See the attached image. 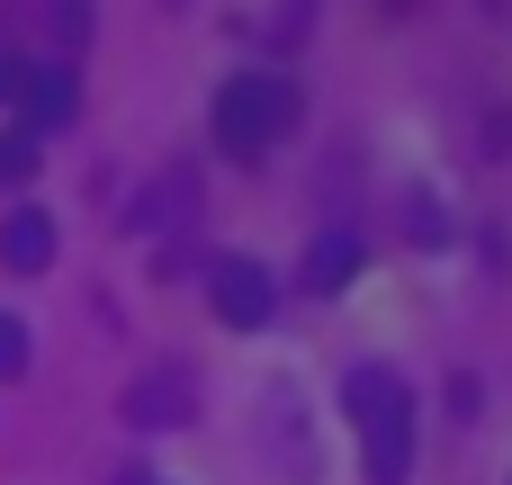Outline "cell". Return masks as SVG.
<instances>
[{"label":"cell","mask_w":512,"mask_h":485,"mask_svg":"<svg viewBox=\"0 0 512 485\" xmlns=\"http://www.w3.org/2000/svg\"><path fill=\"white\" fill-rule=\"evenodd\" d=\"M405 216H414V234H423V243H441V198H432V189H414V207H405Z\"/></svg>","instance_id":"8fae6325"},{"label":"cell","mask_w":512,"mask_h":485,"mask_svg":"<svg viewBox=\"0 0 512 485\" xmlns=\"http://www.w3.org/2000/svg\"><path fill=\"white\" fill-rule=\"evenodd\" d=\"M378 9H414V0H378Z\"/></svg>","instance_id":"4fadbf2b"},{"label":"cell","mask_w":512,"mask_h":485,"mask_svg":"<svg viewBox=\"0 0 512 485\" xmlns=\"http://www.w3.org/2000/svg\"><path fill=\"white\" fill-rule=\"evenodd\" d=\"M342 405H351V423H360L369 485H405V468H414V405H405V378H396V369H351Z\"/></svg>","instance_id":"6da1fadb"},{"label":"cell","mask_w":512,"mask_h":485,"mask_svg":"<svg viewBox=\"0 0 512 485\" xmlns=\"http://www.w3.org/2000/svg\"><path fill=\"white\" fill-rule=\"evenodd\" d=\"M0 261H9V270H45V261H54V216H45V207L0 216Z\"/></svg>","instance_id":"8992f818"},{"label":"cell","mask_w":512,"mask_h":485,"mask_svg":"<svg viewBox=\"0 0 512 485\" xmlns=\"http://www.w3.org/2000/svg\"><path fill=\"white\" fill-rule=\"evenodd\" d=\"M351 270H360V234H324V243L306 252V288H315V297L351 288Z\"/></svg>","instance_id":"52a82bcc"},{"label":"cell","mask_w":512,"mask_h":485,"mask_svg":"<svg viewBox=\"0 0 512 485\" xmlns=\"http://www.w3.org/2000/svg\"><path fill=\"white\" fill-rule=\"evenodd\" d=\"M162 9H180V0H162Z\"/></svg>","instance_id":"9a60e30c"},{"label":"cell","mask_w":512,"mask_h":485,"mask_svg":"<svg viewBox=\"0 0 512 485\" xmlns=\"http://www.w3.org/2000/svg\"><path fill=\"white\" fill-rule=\"evenodd\" d=\"M18 126H27V144L54 135V126H72V63H27V81H18Z\"/></svg>","instance_id":"5b68a950"},{"label":"cell","mask_w":512,"mask_h":485,"mask_svg":"<svg viewBox=\"0 0 512 485\" xmlns=\"http://www.w3.org/2000/svg\"><path fill=\"white\" fill-rule=\"evenodd\" d=\"M54 9V36L63 45H90V0H45Z\"/></svg>","instance_id":"9c48e42d"},{"label":"cell","mask_w":512,"mask_h":485,"mask_svg":"<svg viewBox=\"0 0 512 485\" xmlns=\"http://www.w3.org/2000/svg\"><path fill=\"white\" fill-rule=\"evenodd\" d=\"M117 485H153V477H117Z\"/></svg>","instance_id":"5bb4252c"},{"label":"cell","mask_w":512,"mask_h":485,"mask_svg":"<svg viewBox=\"0 0 512 485\" xmlns=\"http://www.w3.org/2000/svg\"><path fill=\"white\" fill-rule=\"evenodd\" d=\"M288 126H297V81L288 72H234L216 90V144L234 162H261Z\"/></svg>","instance_id":"7a4b0ae2"},{"label":"cell","mask_w":512,"mask_h":485,"mask_svg":"<svg viewBox=\"0 0 512 485\" xmlns=\"http://www.w3.org/2000/svg\"><path fill=\"white\" fill-rule=\"evenodd\" d=\"M27 171H36V144H27V135L9 126V135H0V189H18Z\"/></svg>","instance_id":"ba28073f"},{"label":"cell","mask_w":512,"mask_h":485,"mask_svg":"<svg viewBox=\"0 0 512 485\" xmlns=\"http://www.w3.org/2000/svg\"><path fill=\"white\" fill-rule=\"evenodd\" d=\"M126 423H135V432H180V423H198V387H189V369H153V378H135V387H126Z\"/></svg>","instance_id":"277c9868"},{"label":"cell","mask_w":512,"mask_h":485,"mask_svg":"<svg viewBox=\"0 0 512 485\" xmlns=\"http://www.w3.org/2000/svg\"><path fill=\"white\" fill-rule=\"evenodd\" d=\"M9 369H27V324H18V315H0V378H9Z\"/></svg>","instance_id":"30bf717a"},{"label":"cell","mask_w":512,"mask_h":485,"mask_svg":"<svg viewBox=\"0 0 512 485\" xmlns=\"http://www.w3.org/2000/svg\"><path fill=\"white\" fill-rule=\"evenodd\" d=\"M18 81H27V63H18V54H0V99H18Z\"/></svg>","instance_id":"7c38bea8"},{"label":"cell","mask_w":512,"mask_h":485,"mask_svg":"<svg viewBox=\"0 0 512 485\" xmlns=\"http://www.w3.org/2000/svg\"><path fill=\"white\" fill-rule=\"evenodd\" d=\"M207 306H216V324H243V333H252V324H270L279 288H270V270H261V261H243V252H234V261H216Z\"/></svg>","instance_id":"3957f363"}]
</instances>
